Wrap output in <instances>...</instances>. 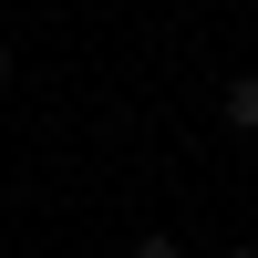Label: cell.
I'll use <instances>...</instances> for the list:
<instances>
[{"label": "cell", "instance_id": "obj_3", "mask_svg": "<svg viewBox=\"0 0 258 258\" xmlns=\"http://www.w3.org/2000/svg\"><path fill=\"white\" fill-rule=\"evenodd\" d=\"M0 83H11V41H0Z\"/></svg>", "mask_w": 258, "mask_h": 258}, {"label": "cell", "instance_id": "obj_4", "mask_svg": "<svg viewBox=\"0 0 258 258\" xmlns=\"http://www.w3.org/2000/svg\"><path fill=\"white\" fill-rule=\"evenodd\" d=\"M227 258H258V248H227Z\"/></svg>", "mask_w": 258, "mask_h": 258}, {"label": "cell", "instance_id": "obj_2", "mask_svg": "<svg viewBox=\"0 0 258 258\" xmlns=\"http://www.w3.org/2000/svg\"><path fill=\"white\" fill-rule=\"evenodd\" d=\"M124 258H186V248H176V238H165V227H145V238H135V248H124Z\"/></svg>", "mask_w": 258, "mask_h": 258}, {"label": "cell", "instance_id": "obj_1", "mask_svg": "<svg viewBox=\"0 0 258 258\" xmlns=\"http://www.w3.org/2000/svg\"><path fill=\"white\" fill-rule=\"evenodd\" d=\"M217 124H227V135H258V73H238L217 93Z\"/></svg>", "mask_w": 258, "mask_h": 258}]
</instances>
